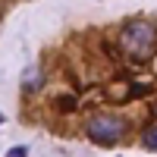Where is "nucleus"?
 I'll return each mask as SVG.
<instances>
[{"label":"nucleus","mask_w":157,"mask_h":157,"mask_svg":"<svg viewBox=\"0 0 157 157\" xmlns=\"http://www.w3.org/2000/svg\"><path fill=\"white\" fill-rule=\"evenodd\" d=\"M85 132H88L91 141H98V145H113V141H120L126 135V123L113 120V116H94V120L85 123Z\"/></svg>","instance_id":"nucleus-1"},{"label":"nucleus","mask_w":157,"mask_h":157,"mask_svg":"<svg viewBox=\"0 0 157 157\" xmlns=\"http://www.w3.org/2000/svg\"><path fill=\"white\" fill-rule=\"evenodd\" d=\"M123 47H129L132 54H148L154 47V25L148 22H129L123 32Z\"/></svg>","instance_id":"nucleus-2"},{"label":"nucleus","mask_w":157,"mask_h":157,"mask_svg":"<svg viewBox=\"0 0 157 157\" xmlns=\"http://www.w3.org/2000/svg\"><path fill=\"white\" fill-rule=\"evenodd\" d=\"M41 85H44V72H41V69H35V66L25 69V75H22V88H25V91H38Z\"/></svg>","instance_id":"nucleus-3"},{"label":"nucleus","mask_w":157,"mask_h":157,"mask_svg":"<svg viewBox=\"0 0 157 157\" xmlns=\"http://www.w3.org/2000/svg\"><path fill=\"white\" fill-rule=\"evenodd\" d=\"M141 145L145 148H151V151H157V126H151L145 135H141Z\"/></svg>","instance_id":"nucleus-4"},{"label":"nucleus","mask_w":157,"mask_h":157,"mask_svg":"<svg viewBox=\"0 0 157 157\" xmlns=\"http://www.w3.org/2000/svg\"><path fill=\"white\" fill-rule=\"evenodd\" d=\"M6 157H29V148H22V145H19V148H10Z\"/></svg>","instance_id":"nucleus-5"},{"label":"nucleus","mask_w":157,"mask_h":157,"mask_svg":"<svg viewBox=\"0 0 157 157\" xmlns=\"http://www.w3.org/2000/svg\"><path fill=\"white\" fill-rule=\"evenodd\" d=\"M0 123H3V113H0Z\"/></svg>","instance_id":"nucleus-6"}]
</instances>
